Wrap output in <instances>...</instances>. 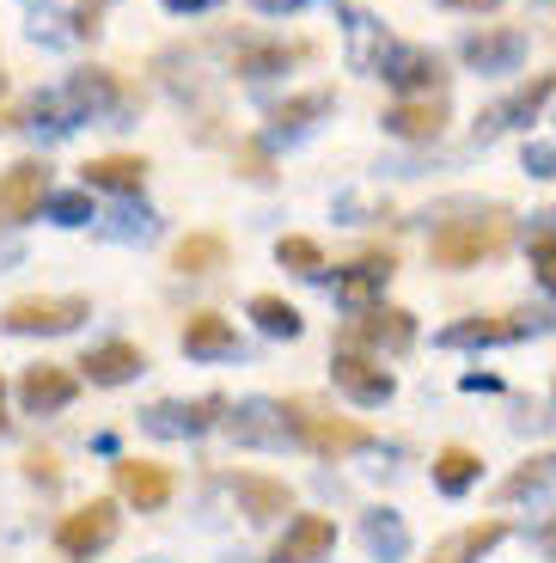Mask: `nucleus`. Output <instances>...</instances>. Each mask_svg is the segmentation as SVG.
Wrapping results in <instances>:
<instances>
[{"label":"nucleus","mask_w":556,"mask_h":563,"mask_svg":"<svg viewBox=\"0 0 556 563\" xmlns=\"http://www.w3.org/2000/svg\"><path fill=\"white\" fill-rule=\"evenodd\" d=\"M508 245H514V221L508 214H483V221H446L429 240V257L446 269H471L483 257L508 252Z\"/></svg>","instance_id":"obj_1"},{"label":"nucleus","mask_w":556,"mask_h":563,"mask_svg":"<svg viewBox=\"0 0 556 563\" xmlns=\"http://www.w3.org/2000/svg\"><path fill=\"white\" fill-rule=\"evenodd\" d=\"M288 417H293V435L307 441V448L319 453V460H343V453L374 448V429H367V422H348V417H336V410L307 405V398H293Z\"/></svg>","instance_id":"obj_2"},{"label":"nucleus","mask_w":556,"mask_h":563,"mask_svg":"<svg viewBox=\"0 0 556 563\" xmlns=\"http://www.w3.org/2000/svg\"><path fill=\"white\" fill-rule=\"evenodd\" d=\"M86 312L92 307H86L80 295H25V300H13V307L0 312V324H7L13 338H37V331L56 338V331H74Z\"/></svg>","instance_id":"obj_3"},{"label":"nucleus","mask_w":556,"mask_h":563,"mask_svg":"<svg viewBox=\"0 0 556 563\" xmlns=\"http://www.w3.org/2000/svg\"><path fill=\"white\" fill-rule=\"evenodd\" d=\"M49 197V166L43 159H19V166L0 172V227H19L43 209Z\"/></svg>","instance_id":"obj_4"},{"label":"nucleus","mask_w":556,"mask_h":563,"mask_svg":"<svg viewBox=\"0 0 556 563\" xmlns=\"http://www.w3.org/2000/svg\"><path fill=\"white\" fill-rule=\"evenodd\" d=\"M111 539H116V508L111 503H86V508H74V515H62V527H56L62 558H92V551H104Z\"/></svg>","instance_id":"obj_5"},{"label":"nucleus","mask_w":556,"mask_h":563,"mask_svg":"<svg viewBox=\"0 0 556 563\" xmlns=\"http://www.w3.org/2000/svg\"><path fill=\"white\" fill-rule=\"evenodd\" d=\"M74 393H80V380H74V367L62 362H37L19 374V405L31 410V417H49V410L74 405Z\"/></svg>","instance_id":"obj_6"},{"label":"nucleus","mask_w":556,"mask_h":563,"mask_svg":"<svg viewBox=\"0 0 556 563\" xmlns=\"http://www.w3.org/2000/svg\"><path fill=\"white\" fill-rule=\"evenodd\" d=\"M331 374H336V386H343L355 405H386L391 386H398V380L386 374V362H374V355H362V350H336Z\"/></svg>","instance_id":"obj_7"},{"label":"nucleus","mask_w":556,"mask_h":563,"mask_svg":"<svg viewBox=\"0 0 556 563\" xmlns=\"http://www.w3.org/2000/svg\"><path fill=\"white\" fill-rule=\"evenodd\" d=\"M116 496L135 508H166L171 503V465L159 460H116Z\"/></svg>","instance_id":"obj_8"},{"label":"nucleus","mask_w":556,"mask_h":563,"mask_svg":"<svg viewBox=\"0 0 556 563\" xmlns=\"http://www.w3.org/2000/svg\"><path fill=\"white\" fill-rule=\"evenodd\" d=\"M355 343H374V350L403 355L410 343H416V319L398 312V307H374V312H362V319L348 324V350H355Z\"/></svg>","instance_id":"obj_9"},{"label":"nucleus","mask_w":556,"mask_h":563,"mask_svg":"<svg viewBox=\"0 0 556 563\" xmlns=\"http://www.w3.org/2000/svg\"><path fill=\"white\" fill-rule=\"evenodd\" d=\"M331 545H336L331 515H293L288 533H281V545H276V563H319Z\"/></svg>","instance_id":"obj_10"},{"label":"nucleus","mask_w":556,"mask_h":563,"mask_svg":"<svg viewBox=\"0 0 556 563\" xmlns=\"http://www.w3.org/2000/svg\"><path fill=\"white\" fill-rule=\"evenodd\" d=\"M501 539H508V521H471V527H459V533L434 539L429 563H483V551H496Z\"/></svg>","instance_id":"obj_11"},{"label":"nucleus","mask_w":556,"mask_h":563,"mask_svg":"<svg viewBox=\"0 0 556 563\" xmlns=\"http://www.w3.org/2000/svg\"><path fill=\"white\" fill-rule=\"evenodd\" d=\"M391 269H398V257H391V252H367L348 276H336V300H343V307H367V300L386 288Z\"/></svg>","instance_id":"obj_12"},{"label":"nucleus","mask_w":556,"mask_h":563,"mask_svg":"<svg viewBox=\"0 0 556 563\" xmlns=\"http://www.w3.org/2000/svg\"><path fill=\"white\" fill-rule=\"evenodd\" d=\"M386 129H391V135H403V141L441 135V129H446V99H403V104H391Z\"/></svg>","instance_id":"obj_13"},{"label":"nucleus","mask_w":556,"mask_h":563,"mask_svg":"<svg viewBox=\"0 0 556 563\" xmlns=\"http://www.w3.org/2000/svg\"><path fill=\"white\" fill-rule=\"evenodd\" d=\"M147 184V159L141 154H98L86 159V190H141Z\"/></svg>","instance_id":"obj_14"},{"label":"nucleus","mask_w":556,"mask_h":563,"mask_svg":"<svg viewBox=\"0 0 556 563\" xmlns=\"http://www.w3.org/2000/svg\"><path fill=\"white\" fill-rule=\"evenodd\" d=\"M233 496L251 521H281V515H293V490L276 478H233Z\"/></svg>","instance_id":"obj_15"},{"label":"nucleus","mask_w":556,"mask_h":563,"mask_svg":"<svg viewBox=\"0 0 556 563\" xmlns=\"http://www.w3.org/2000/svg\"><path fill=\"white\" fill-rule=\"evenodd\" d=\"M80 367H86V380H92V386H123V380H135V374H141V350L116 338V343H98Z\"/></svg>","instance_id":"obj_16"},{"label":"nucleus","mask_w":556,"mask_h":563,"mask_svg":"<svg viewBox=\"0 0 556 563\" xmlns=\"http://www.w3.org/2000/svg\"><path fill=\"white\" fill-rule=\"evenodd\" d=\"M171 269H184V276H214V269H226V240L221 233H184L171 245Z\"/></svg>","instance_id":"obj_17"},{"label":"nucleus","mask_w":556,"mask_h":563,"mask_svg":"<svg viewBox=\"0 0 556 563\" xmlns=\"http://www.w3.org/2000/svg\"><path fill=\"white\" fill-rule=\"evenodd\" d=\"M526 331V319H514V312H489V319H465L453 324V331H441V343H453V350H471V343H508Z\"/></svg>","instance_id":"obj_18"},{"label":"nucleus","mask_w":556,"mask_h":563,"mask_svg":"<svg viewBox=\"0 0 556 563\" xmlns=\"http://www.w3.org/2000/svg\"><path fill=\"white\" fill-rule=\"evenodd\" d=\"M233 324L221 319V312H190L184 319V350L190 355H233Z\"/></svg>","instance_id":"obj_19"},{"label":"nucleus","mask_w":556,"mask_h":563,"mask_svg":"<svg viewBox=\"0 0 556 563\" xmlns=\"http://www.w3.org/2000/svg\"><path fill=\"white\" fill-rule=\"evenodd\" d=\"M477 472H483V460H477L471 448H441V453H434V490H446V496L471 490Z\"/></svg>","instance_id":"obj_20"},{"label":"nucleus","mask_w":556,"mask_h":563,"mask_svg":"<svg viewBox=\"0 0 556 563\" xmlns=\"http://www.w3.org/2000/svg\"><path fill=\"white\" fill-rule=\"evenodd\" d=\"M251 319L264 324L269 338H300V307L281 295H251Z\"/></svg>","instance_id":"obj_21"},{"label":"nucleus","mask_w":556,"mask_h":563,"mask_svg":"<svg viewBox=\"0 0 556 563\" xmlns=\"http://www.w3.org/2000/svg\"><path fill=\"white\" fill-rule=\"evenodd\" d=\"M312 43H264V49H245L238 56V74H276V68H293V62H307Z\"/></svg>","instance_id":"obj_22"},{"label":"nucleus","mask_w":556,"mask_h":563,"mask_svg":"<svg viewBox=\"0 0 556 563\" xmlns=\"http://www.w3.org/2000/svg\"><path fill=\"white\" fill-rule=\"evenodd\" d=\"M214 410H221V398H196L190 410H178V405H159L147 422H154V429H166V435H184V429H209V422H214Z\"/></svg>","instance_id":"obj_23"},{"label":"nucleus","mask_w":556,"mask_h":563,"mask_svg":"<svg viewBox=\"0 0 556 563\" xmlns=\"http://www.w3.org/2000/svg\"><path fill=\"white\" fill-rule=\"evenodd\" d=\"M386 80H398V86H429V80H441V62H434L429 49H391Z\"/></svg>","instance_id":"obj_24"},{"label":"nucleus","mask_w":556,"mask_h":563,"mask_svg":"<svg viewBox=\"0 0 556 563\" xmlns=\"http://www.w3.org/2000/svg\"><path fill=\"white\" fill-rule=\"evenodd\" d=\"M551 92H556V80H551V74H544V80H532V86H520V92H514L508 104H496V111H489V129L514 123V117H532L544 99H551Z\"/></svg>","instance_id":"obj_25"},{"label":"nucleus","mask_w":556,"mask_h":563,"mask_svg":"<svg viewBox=\"0 0 556 563\" xmlns=\"http://www.w3.org/2000/svg\"><path fill=\"white\" fill-rule=\"evenodd\" d=\"M276 257H281V269H300V276H319L324 269L319 240H307V233H288V240L276 245Z\"/></svg>","instance_id":"obj_26"},{"label":"nucleus","mask_w":556,"mask_h":563,"mask_svg":"<svg viewBox=\"0 0 556 563\" xmlns=\"http://www.w3.org/2000/svg\"><path fill=\"white\" fill-rule=\"evenodd\" d=\"M319 111H331V92H307V99L276 104V123H281V129H293V123H307V117H319Z\"/></svg>","instance_id":"obj_27"},{"label":"nucleus","mask_w":556,"mask_h":563,"mask_svg":"<svg viewBox=\"0 0 556 563\" xmlns=\"http://www.w3.org/2000/svg\"><path fill=\"white\" fill-rule=\"evenodd\" d=\"M532 269H538V282L556 295V233H538V240H532Z\"/></svg>","instance_id":"obj_28"},{"label":"nucleus","mask_w":556,"mask_h":563,"mask_svg":"<svg viewBox=\"0 0 556 563\" xmlns=\"http://www.w3.org/2000/svg\"><path fill=\"white\" fill-rule=\"evenodd\" d=\"M551 465H556V460H532L526 472H514V478L501 484V496H526L532 484H544V478H551Z\"/></svg>","instance_id":"obj_29"},{"label":"nucleus","mask_w":556,"mask_h":563,"mask_svg":"<svg viewBox=\"0 0 556 563\" xmlns=\"http://www.w3.org/2000/svg\"><path fill=\"white\" fill-rule=\"evenodd\" d=\"M367 545H374V551H403V527L374 515V521H367Z\"/></svg>","instance_id":"obj_30"},{"label":"nucleus","mask_w":556,"mask_h":563,"mask_svg":"<svg viewBox=\"0 0 556 563\" xmlns=\"http://www.w3.org/2000/svg\"><path fill=\"white\" fill-rule=\"evenodd\" d=\"M238 166H245V178H257V184L276 178V172H269V154H264V147H238Z\"/></svg>","instance_id":"obj_31"},{"label":"nucleus","mask_w":556,"mask_h":563,"mask_svg":"<svg viewBox=\"0 0 556 563\" xmlns=\"http://www.w3.org/2000/svg\"><path fill=\"white\" fill-rule=\"evenodd\" d=\"M508 49H514V37H496V43L477 37V43H471V62H496V56H508Z\"/></svg>","instance_id":"obj_32"},{"label":"nucleus","mask_w":556,"mask_h":563,"mask_svg":"<svg viewBox=\"0 0 556 563\" xmlns=\"http://www.w3.org/2000/svg\"><path fill=\"white\" fill-rule=\"evenodd\" d=\"M86 209H92V202H86V197H56V214H62V221H86Z\"/></svg>","instance_id":"obj_33"},{"label":"nucleus","mask_w":556,"mask_h":563,"mask_svg":"<svg viewBox=\"0 0 556 563\" xmlns=\"http://www.w3.org/2000/svg\"><path fill=\"white\" fill-rule=\"evenodd\" d=\"M25 472H31V478H43V484H56V460H49V453H31Z\"/></svg>","instance_id":"obj_34"},{"label":"nucleus","mask_w":556,"mask_h":563,"mask_svg":"<svg viewBox=\"0 0 556 563\" xmlns=\"http://www.w3.org/2000/svg\"><path fill=\"white\" fill-rule=\"evenodd\" d=\"M441 7H459V13H483V7H496V0H441Z\"/></svg>","instance_id":"obj_35"},{"label":"nucleus","mask_w":556,"mask_h":563,"mask_svg":"<svg viewBox=\"0 0 556 563\" xmlns=\"http://www.w3.org/2000/svg\"><path fill=\"white\" fill-rule=\"evenodd\" d=\"M264 13H288V7H300V0H257Z\"/></svg>","instance_id":"obj_36"},{"label":"nucleus","mask_w":556,"mask_h":563,"mask_svg":"<svg viewBox=\"0 0 556 563\" xmlns=\"http://www.w3.org/2000/svg\"><path fill=\"white\" fill-rule=\"evenodd\" d=\"M0 429H7V380H0Z\"/></svg>","instance_id":"obj_37"},{"label":"nucleus","mask_w":556,"mask_h":563,"mask_svg":"<svg viewBox=\"0 0 556 563\" xmlns=\"http://www.w3.org/2000/svg\"><path fill=\"white\" fill-rule=\"evenodd\" d=\"M166 7H184V13H190V7H202V0H166Z\"/></svg>","instance_id":"obj_38"}]
</instances>
